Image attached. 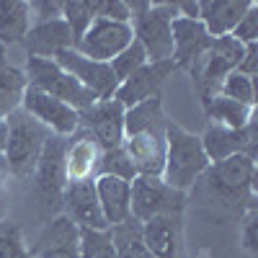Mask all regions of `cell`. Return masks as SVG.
Segmentation results:
<instances>
[{
	"label": "cell",
	"instance_id": "1",
	"mask_svg": "<svg viewBox=\"0 0 258 258\" xmlns=\"http://www.w3.org/2000/svg\"><path fill=\"white\" fill-rule=\"evenodd\" d=\"M168 119L163 101L150 98L124 111V142L121 150L132 160L137 176H163L165 165V129Z\"/></svg>",
	"mask_w": 258,
	"mask_h": 258
},
{
	"label": "cell",
	"instance_id": "2",
	"mask_svg": "<svg viewBox=\"0 0 258 258\" xmlns=\"http://www.w3.org/2000/svg\"><path fill=\"white\" fill-rule=\"evenodd\" d=\"M209 158L202 147L199 135H191L186 129L168 124L165 129V165H163V181L176 188V191H188L209 168Z\"/></svg>",
	"mask_w": 258,
	"mask_h": 258
},
{
	"label": "cell",
	"instance_id": "3",
	"mask_svg": "<svg viewBox=\"0 0 258 258\" xmlns=\"http://www.w3.org/2000/svg\"><path fill=\"white\" fill-rule=\"evenodd\" d=\"M6 124H8V142H6V153H3L6 165L11 168L13 176L26 178L36 170L41 150H44L52 132L47 126H41L36 119H31L26 111H21V109L8 114Z\"/></svg>",
	"mask_w": 258,
	"mask_h": 258
},
{
	"label": "cell",
	"instance_id": "4",
	"mask_svg": "<svg viewBox=\"0 0 258 258\" xmlns=\"http://www.w3.org/2000/svg\"><path fill=\"white\" fill-rule=\"evenodd\" d=\"M24 75H26V85H31V88L47 93L57 101H64L68 106H73L75 111H85L88 106H93L98 101L91 91H85L70 73H64L54 59L29 57Z\"/></svg>",
	"mask_w": 258,
	"mask_h": 258
},
{
	"label": "cell",
	"instance_id": "5",
	"mask_svg": "<svg viewBox=\"0 0 258 258\" xmlns=\"http://www.w3.org/2000/svg\"><path fill=\"white\" fill-rule=\"evenodd\" d=\"M178 16V8L173 3H150L142 13L132 18V34L135 41L145 49L147 62H165L173 54V36H170V24Z\"/></svg>",
	"mask_w": 258,
	"mask_h": 258
},
{
	"label": "cell",
	"instance_id": "6",
	"mask_svg": "<svg viewBox=\"0 0 258 258\" xmlns=\"http://www.w3.org/2000/svg\"><path fill=\"white\" fill-rule=\"evenodd\" d=\"M132 191V217L147 222L153 217H181L186 194L170 188L160 176H135L129 181Z\"/></svg>",
	"mask_w": 258,
	"mask_h": 258
},
{
	"label": "cell",
	"instance_id": "7",
	"mask_svg": "<svg viewBox=\"0 0 258 258\" xmlns=\"http://www.w3.org/2000/svg\"><path fill=\"white\" fill-rule=\"evenodd\" d=\"M202 178L207 181V191L214 199L225 204L240 202L253 183V158L240 153L222 163H212Z\"/></svg>",
	"mask_w": 258,
	"mask_h": 258
},
{
	"label": "cell",
	"instance_id": "8",
	"mask_svg": "<svg viewBox=\"0 0 258 258\" xmlns=\"http://www.w3.org/2000/svg\"><path fill=\"white\" fill-rule=\"evenodd\" d=\"M21 111H26L31 119H36L41 126H47L57 137H70L80 129V111L64 101H57L47 93H41L31 85H26L24 96H21Z\"/></svg>",
	"mask_w": 258,
	"mask_h": 258
},
{
	"label": "cell",
	"instance_id": "9",
	"mask_svg": "<svg viewBox=\"0 0 258 258\" xmlns=\"http://www.w3.org/2000/svg\"><path fill=\"white\" fill-rule=\"evenodd\" d=\"M135 41L132 26L129 24H116V21H106V18H93V24L88 26L75 44V49L96 62H111L119 52H124L129 44Z\"/></svg>",
	"mask_w": 258,
	"mask_h": 258
},
{
	"label": "cell",
	"instance_id": "10",
	"mask_svg": "<svg viewBox=\"0 0 258 258\" xmlns=\"http://www.w3.org/2000/svg\"><path fill=\"white\" fill-rule=\"evenodd\" d=\"M64 155H68V140L52 135L41 150V158L36 163V191L44 207L62 204V191L68 186V168H64Z\"/></svg>",
	"mask_w": 258,
	"mask_h": 258
},
{
	"label": "cell",
	"instance_id": "11",
	"mask_svg": "<svg viewBox=\"0 0 258 258\" xmlns=\"http://www.w3.org/2000/svg\"><path fill=\"white\" fill-rule=\"evenodd\" d=\"M64 73H70L85 91H91L98 101H106V98H114L116 88H119V80L116 75L111 73L109 62H96V59H88L83 57L78 49H64L59 52L57 57H52Z\"/></svg>",
	"mask_w": 258,
	"mask_h": 258
},
{
	"label": "cell",
	"instance_id": "12",
	"mask_svg": "<svg viewBox=\"0 0 258 258\" xmlns=\"http://www.w3.org/2000/svg\"><path fill=\"white\" fill-rule=\"evenodd\" d=\"M124 106L116 98L96 101L80 111V126L88 132L101 150H116L124 142Z\"/></svg>",
	"mask_w": 258,
	"mask_h": 258
},
{
	"label": "cell",
	"instance_id": "13",
	"mask_svg": "<svg viewBox=\"0 0 258 258\" xmlns=\"http://www.w3.org/2000/svg\"><path fill=\"white\" fill-rule=\"evenodd\" d=\"M62 204L68 217L80 227V230H109L103 220V212L98 204L96 194V181L93 178H80V181H68L62 191Z\"/></svg>",
	"mask_w": 258,
	"mask_h": 258
},
{
	"label": "cell",
	"instance_id": "14",
	"mask_svg": "<svg viewBox=\"0 0 258 258\" xmlns=\"http://www.w3.org/2000/svg\"><path fill=\"white\" fill-rule=\"evenodd\" d=\"M176 70V64L165 59V62H147L137 73H132L124 83H119V88L114 93V98L124 106V109H132V106L158 98L163 83L170 78V73Z\"/></svg>",
	"mask_w": 258,
	"mask_h": 258
},
{
	"label": "cell",
	"instance_id": "15",
	"mask_svg": "<svg viewBox=\"0 0 258 258\" xmlns=\"http://www.w3.org/2000/svg\"><path fill=\"white\" fill-rule=\"evenodd\" d=\"M170 36H173V54H170V62L176 64V70L178 68L191 70L212 44V36L207 34L202 21H197V18L176 16L173 24H170Z\"/></svg>",
	"mask_w": 258,
	"mask_h": 258
},
{
	"label": "cell",
	"instance_id": "16",
	"mask_svg": "<svg viewBox=\"0 0 258 258\" xmlns=\"http://www.w3.org/2000/svg\"><path fill=\"white\" fill-rule=\"evenodd\" d=\"M253 121L245 129H227V126H217V124H209L207 132L199 137L202 147L209 158V163H222L232 155H248L253 158Z\"/></svg>",
	"mask_w": 258,
	"mask_h": 258
},
{
	"label": "cell",
	"instance_id": "17",
	"mask_svg": "<svg viewBox=\"0 0 258 258\" xmlns=\"http://www.w3.org/2000/svg\"><path fill=\"white\" fill-rule=\"evenodd\" d=\"M21 44L26 47L29 57H44L52 59L64 49H73V31L68 29L62 18H52V21H41V24H31V29L26 31Z\"/></svg>",
	"mask_w": 258,
	"mask_h": 258
},
{
	"label": "cell",
	"instance_id": "18",
	"mask_svg": "<svg viewBox=\"0 0 258 258\" xmlns=\"http://www.w3.org/2000/svg\"><path fill=\"white\" fill-rule=\"evenodd\" d=\"M250 6L253 0H204L199 3V21L212 39L230 36Z\"/></svg>",
	"mask_w": 258,
	"mask_h": 258
},
{
	"label": "cell",
	"instance_id": "19",
	"mask_svg": "<svg viewBox=\"0 0 258 258\" xmlns=\"http://www.w3.org/2000/svg\"><path fill=\"white\" fill-rule=\"evenodd\" d=\"M96 194L98 204L103 212L106 225H119L132 217V191H129V181L116 178V176H96Z\"/></svg>",
	"mask_w": 258,
	"mask_h": 258
},
{
	"label": "cell",
	"instance_id": "20",
	"mask_svg": "<svg viewBox=\"0 0 258 258\" xmlns=\"http://www.w3.org/2000/svg\"><path fill=\"white\" fill-rule=\"evenodd\" d=\"M78 240H80V227L68 214H62V217L52 220L47 230L41 232L36 258H80Z\"/></svg>",
	"mask_w": 258,
	"mask_h": 258
},
{
	"label": "cell",
	"instance_id": "21",
	"mask_svg": "<svg viewBox=\"0 0 258 258\" xmlns=\"http://www.w3.org/2000/svg\"><path fill=\"white\" fill-rule=\"evenodd\" d=\"M142 240L150 258H178L181 217H153L142 222Z\"/></svg>",
	"mask_w": 258,
	"mask_h": 258
},
{
	"label": "cell",
	"instance_id": "22",
	"mask_svg": "<svg viewBox=\"0 0 258 258\" xmlns=\"http://www.w3.org/2000/svg\"><path fill=\"white\" fill-rule=\"evenodd\" d=\"M98 160V145L96 140L83 132L73 145H68V155H64V168H68V181H80V178H93Z\"/></svg>",
	"mask_w": 258,
	"mask_h": 258
},
{
	"label": "cell",
	"instance_id": "23",
	"mask_svg": "<svg viewBox=\"0 0 258 258\" xmlns=\"http://www.w3.org/2000/svg\"><path fill=\"white\" fill-rule=\"evenodd\" d=\"M31 29L29 3L21 0H0V44H18Z\"/></svg>",
	"mask_w": 258,
	"mask_h": 258
},
{
	"label": "cell",
	"instance_id": "24",
	"mask_svg": "<svg viewBox=\"0 0 258 258\" xmlns=\"http://www.w3.org/2000/svg\"><path fill=\"white\" fill-rule=\"evenodd\" d=\"M204 106H207V116L212 119V124H217V126L245 129L253 121V106H243V103L230 101L225 96H214Z\"/></svg>",
	"mask_w": 258,
	"mask_h": 258
},
{
	"label": "cell",
	"instance_id": "25",
	"mask_svg": "<svg viewBox=\"0 0 258 258\" xmlns=\"http://www.w3.org/2000/svg\"><path fill=\"white\" fill-rule=\"evenodd\" d=\"M109 235H111L116 258H150L142 240V222H137L135 217H129L126 222H119V225H111Z\"/></svg>",
	"mask_w": 258,
	"mask_h": 258
},
{
	"label": "cell",
	"instance_id": "26",
	"mask_svg": "<svg viewBox=\"0 0 258 258\" xmlns=\"http://www.w3.org/2000/svg\"><path fill=\"white\" fill-rule=\"evenodd\" d=\"M26 91V75L18 68L0 64V119L21 109V96Z\"/></svg>",
	"mask_w": 258,
	"mask_h": 258
},
{
	"label": "cell",
	"instance_id": "27",
	"mask_svg": "<svg viewBox=\"0 0 258 258\" xmlns=\"http://www.w3.org/2000/svg\"><path fill=\"white\" fill-rule=\"evenodd\" d=\"M96 176H116V178H124V181H132L137 176V170H135L132 160L126 158L124 150L116 147V150H103V153L98 155L93 178Z\"/></svg>",
	"mask_w": 258,
	"mask_h": 258
},
{
	"label": "cell",
	"instance_id": "28",
	"mask_svg": "<svg viewBox=\"0 0 258 258\" xmlns=\"http://www.w3.org/2000/svg\"><path fill=\"white\" fill-rule=\"evenodd\" d=\"M78 253L80 258H116L109 230H80Z\"/></svg>",
	"mask_w": 258,
	"mask_h": 258
},
{
	"label": "cell",
	"instance_id": "29",
	"mask_svg": "<svg viewBox=\"0 0 258 258\" xmlns=\"http://www.w3.org/2000/svg\"><path fill=\"white\" fill-rule=\"evenodd\" d=\"M93 18H96V13H93L91 3H83V0H68V3H62V21L73 31V41H75V44L80 41V36L88 31V26L93 24Z\"/></svg>",
	"mask_w": 258,
	"mask_h": 258
},
{
	"label": "cell",
	"instance_id": "30",
	"mask_svg": "<svg viewBox=\"0 0 258 258\" xmlns=\"http://www.w3.org/2000/svg\"><path fill=\"white\" fill-rule=\"evenodd\" d=\"M217 96H225V98H230V101H238V103H243V106H253V103H255V85H253V78L240 75V73H230V75L222 80Z\"/></svg>",
	"mask_w": 258,
	"mask_h": 258
},
{
	"label": "cell",
	"instance_id": "31",
	"mask_svg": "<svg viewBox=\"0 0 258 258\" xmlns=\"http://www.w3.org/2000/svg\"><path fill=\"white\" fill-rule=\"evenodd\" d=\"M142 64H147V54H145V49L137 44V41H132L124 52H119L111 62H109V68H111V73L116 75V80L119 83H124L132 73H137Z\"/></svg>",
	"mask_w": 258,
	"mask_h": 258
},
{
	"label": "cell",
	"instance_id": "32",
	"mask_svg": "<svg viewBox=\"0 0 258 258\" xmlns=\"http://www.w3.org/2000/svg\"><path fill=\"white\" fill-rule=\"evenodd\" d=\"M0 258H29L21 230L13 222H0Z\"/></svg>",
	"mask_w": 258,
	"mask_h": 258
},
{
	"label": "cell",
	"instance_id": "33",
	"mask_svg": "<svg viewBox=\"0 0 258 258\" xmlns=\"http://www.w3.org/2000/svg\"><path fill=\"white\" fill-rule=\"evenodd\" d=\"M230 36L238 39L243 47H245V44H258V3H253V6L245 11V16L240 18V24L232 29Z\"/></svg>",
	"mask_w": 258,
	"mask_h": 258
},
{
	"label": "cell",
	"instance_id": "34",
	"mask_svg": "<svg viewBox=\"0 0 258 258\" xmlns=\"http://www.w3.org/2000/svg\"><path fill=\"white\" fill-rule=\"evenodd\" d=\"M93 13L96 18H106V21H116V24H129L132 13L124 0H93Z\"/></svg>",
	"mask_w": 258,
	"mask_h": 258
},
{
	"label": "cell",
	"instance_id": "35",
	"mask_svg": "<svg viewBox=\"0 0 258 258\" xmlns=\"http://www.w3.org/2000/svg\"><path fill=\"white\" fill-rule=\"evenodd\" d=\"M29 13L36 18V24L62 18V3H29Z\"/></svg>",
	"mask_w": 258,
	"mask_h": 258
},
{
	"label": "cell",
	"instance_id": "36",
	"mask_svg": "<svg viewBox=\"0 0 258 258\" xmlns=\"http://www.w3.org/2000/svg\"><path fill=\"white\" fill-rule=\"evenodd\" d=\"M255 68H258V44H245L243 59H240V64H238V70H235V73L253 78L255 75Z\"/></svg>",
	"mask_w": 258,
	"mask_h": 258
},
{
	"label": "cell",
	"instance_id": "37",
	"mask_svg": "<svg viewBox=\"0 0 258 258\" xmlns=\"http://www.w3.org/2000/svg\"><path fill=\"white\" fill-rule=\"evenodd\" d=\"M243 243L250 253H255V212H250L245 217V227H243Z\"/></svg>",
	"mask_w": 258,
	"mask_h": 258
},
{
	"label": "cell",
	"instance_id": "38",
	"mask_svg": "<svg viewBox=\"0 0 258 258\" xmlns=\"http://www.w3.org/2000/svg\"><path fill=\"white\" fill-rule=\"evenodd\" d=\"M6 142H8V124L6 119H0V155L6 153Z\"/></svg>",
	"mask_w": 258,
	"mask_h": 258
}]
</instances>
